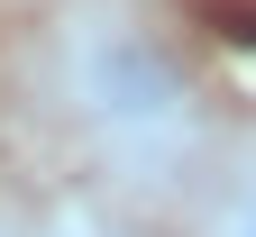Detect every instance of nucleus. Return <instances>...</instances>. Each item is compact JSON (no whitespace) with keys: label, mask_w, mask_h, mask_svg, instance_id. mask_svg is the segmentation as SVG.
<instances>
[{"label":"nucleus","mask_w":256,"mask_h":237,"mask_svg":"<svg viewBox=\"0 0 256 237\" xmlns=\"http://www.w3.org/2000/svg\"><path fill=\"white\" fill-rule=\"evenodd\" d=\"M28 237H128V228H110V219H92V210H55L46 228H28Z\"/></svg>","instance_id":"obj_3"},{"label":"nucleus","mask_w":256,"mask_h":237,"mask_svg":"<svg viewBox=\"0 0 256 237\" xmlns=\"http://www.w3.org/2000/svg\"><path fill=\"white\" fill-rule=\"evenodd\" d=\"M202 237H256V155L229 164V174H210V192H202Z\"/></svg>","instance_id":"obj_2"},{"label":"nucleus","mask_w":256,"mask_h":237,"mask_svg":"<svg viewBox=\"0 0 256 237\" xmlns=\"http://www.w3.org/2000/svg\"><path fill=\"white\" fill-rule=\"evenodd\" d=\"M55 100L74 137L128 183H192L210 155V100L192 82L174 37H156L138 9H64L55 27Z\"/></svg>","instance_id":"obj_1"}]
</instances>
